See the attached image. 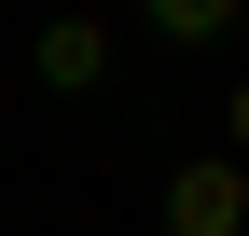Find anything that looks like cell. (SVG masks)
Segmentation results:
<instances>
[{"mask_svg":"<svg viewBox=\"0 0 249 236\" xmlns=\"http://www.w3.org/2000/svg\"><path fill=\"white\" fill-rule=\"evenodd\" d=\"M249 222V181H235V153H194V167H166V236H235Z\"/></svg>","mask_w":249,"mask_h":236,"instance_id":"2","label":"cell"},{"mask_svg":"<svg viewBox=\"0 0 249 236\" xmlns=\"http://www.w3.org/2000/svg\"><path fill=\"white\" fill-rule=\"evenodd\" d=\"M28 70H42L55 98H97V83H111V28H97V0H55L42 42H28Z\"/></svg>","mask_w":249,"mask_h":236,"instance_id":"1","label":"cell"},{"mask_svg":"<svg viewBox=\"0 0 249 236\" xmlns=\"http://www.w3.org/2000/svg\"><path fill=\"white\" fill-rule=\"evenodd\" d=\"M235 14H249V0H139V28L180 42V56H194V42H235Z\"/></svg>","mask_w":249,"mask_h":236,"instance_id":"3","label":"cell"}]
</instances>
